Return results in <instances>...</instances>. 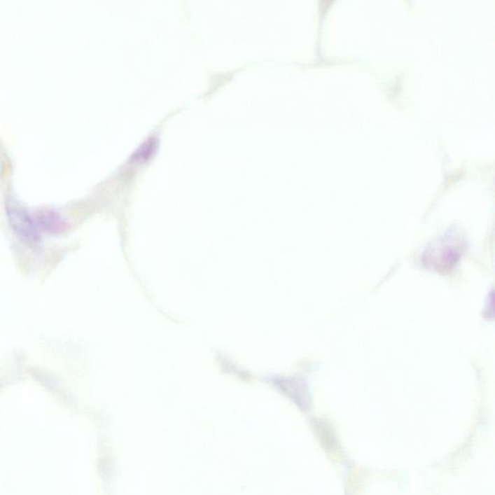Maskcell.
Returning <instances> with one entry per match:
<instances>
[{
  "instance_id": "cell-1",
  "label": "cell",
  "mask_w": 495,
  "mask_h": 495,
  "mask_svg": "<svg viewBox=\"0 0 495 495\" xmlns=\"http://www.w3.org/2000/svg\"><path fill=\"white\" fill-rule=\"evenodd\" d=\"M463 250V241L445 237L431 244L425 253L424 261L428 268L438 272H448L459 260Z\"/></svg>"
},
{
  "instance_id": "cell-3",
  "label": "cell",
  "mask_w": 495,
  "mask_h": 495,
  "mask_svg": "<svg viewBox=\"0 0 495 495\" xmlns=\"http://www.w3.org/2000/svg\"><path fill=\"white\" fill-rule=\"evenodd\" d=\"M38 227L42 228V230H46V232H57L62 230V222H61L60 218L52 213H45L41 216L40 219L38 220L37 223Z\"/></svg>"
},
{
  "instance_id": "cell-2",
  "label": "cell",
  "mask_w": 495,
  "mask_h": 495,
  "mask_svg": "<svg viewBox=\"0 0 495 495\" xmlns=\"http://www.w3.org/2000/svg\"><path fill=\"white\" fill-rule=\"evenodd\" d=\"M8 216L13 230L22 242L29 246H35L40 242L39 227L24 208L9 205Z\"/></svg>"
}]
</instances>
